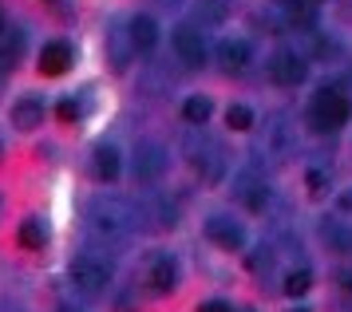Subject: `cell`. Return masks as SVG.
Masks as SVG:
<instances>
[{"label": "cell", "instance_id": "cell-1", "mask_svg": "<svg viewBox=\"0 0 352 312\" xmlns=\"http://www.w3.org/2000/svg\"><path fill=\"white\" fill-rule=\"evenodd\" d=\"M87 225L99 241H127L131 230L139 225V214H135V205L119 202V198H99L87 214Z\"/></svg>", "mask_w": 352, "mask_h": 312}, {"label": "cell", "instance_id": "cell-2", "mask_svg": "<svg viewBox=\"0 0 352 312\" xmlns=\"http://www.w3.org/2000/svg\"><path fill=\"white\" fill-rule=\"evenodd\" d=\"M72 285L83 297H103L111 285V261H103L99 253H80L72 261Z\"/></svg>", "mask_w": 352, "mask_h": 312}, {"label": "cell", "instance_id": "cell-3", "mask_svg": "<svg viewBox=\"0 0 352 312\" xmlns=\"http://www.w3.org/2000/svg\"><path fill=\"white\" fill-rule=\"evenodd\" d=\"M349 115H352L349 95L324 87V91H317L313 107H309V123H313V131H340V126L349 123Z\"/></svg>", "mask_w": 352, "mask_h": 312}, {"label": "cell", "instance_id": "cell-4", "mask_svg": "<svg viewBox=\"0 0 352 312\" xmlns=\"http://www.w3.org/2000/svg\"><path fill=\"white\" fill-rule=\"evenodd\" d=\"M146 289L155 293V297H166V293H175L178 285V265L170 253H151L146 257V273H143Z\"/></svg>", "mask_w": 352, "mask_h": 312}, {"label": "cell", "instance_id": "cell-5", "mask_svg": "<svg viewBox=\"0 0 352 312\" xmlns=\"http://www.w3.org/2000/svg\"><path fill=\"white\" fill-rule=\"evenodd\" d=\"M270 76H273V83H281V87H297V83H305V76H309V63H305L301 52L281 47V52H273V60H270Z\"/></svg>", "mask_w": 352, "mask_h": 312}, {"label": "cell", "instance_id": "cell-6", "mask_svg": "<svg viewBox=\"0 0 352 312\" xmlns=\"http://www.w3.org/2000/svg\"><path fill=\"white\" fill-rule=\"evenodd\" d=\"M175 52L186 67H202L206 63V40H202V32L190 28V24L175 28Z\"/></svg>", "mask_w": 352, "mask_h": 312}, {"label": "cell", "instance_id": "cell-7", "mask_svg": "<svg viewBox=\"0 0 352 312\" xmlns=\"http://www.w3.org/2000/svg\"><path fill=\"white\" fill-rule=\"evenodd\" d=\"M162 170H166V151L159 142H139L135 146V178L139 182H155Z\"/></svg>", "mask_w": 352, "mask_h": 312}, {"label": "cell", "instance_id": "cell-8", "mask_svg": "<svg viewBox=\"0 0 352 312\" xmlns=\"http://www.w3.org/2000/svg\"><path fill=\"white\" fill-rule=\"evenodd\" d=\"M206 234L214 245H222V249H241L245 245V230H241L234 218H226V214H214L206 221Z\"/></svg>", "mask_w": 352, "mask_h": 312}, {"label": "cell", "instance_id": "cell-9", "mask_svg": "<svg viewBox=\"0 0 352 312\" xmlns=\"http://www.w3.org/2000/svg\"><path fill=\"white\" fill-rule=\"evenodd\" d=\"M234 186H238V198L250 205V210H265V202H270V190H265V178H261L257 170H241Z\"/></svg>", "mask_w": 352, "mask_h": 312}, {"label": "cell", "instance_id": "cell-10", "mask_svg": "<svg viewBox=\"0 0 352 312\" xmlns=\"http://www.w3.org/2000/svg\"><path fill=\"white\" fill-rule=\"evenodd\" d=\"M40 76H64L67 67H72V47L64 44V40H56V44H44V52H40Z\"/></svg>", "mask_w": 352, "mask_h": 312}, {"label": "cell", "instance_id": "cell-11", "mask_svg": "<svg viewBox=\"0 0 352 312\" xmlns=\"http://www.w3.org/2000/svg\"><path fill=\"white\" fill-rule=\"evenodd\" d=\"M127 36H131V47L135 52H151V47L159 44V24L151 16H131Z\"/></svg>", "mask_w": 352, "mask_h": 312}, {"label": "cell", "instance_id": "cell-12", "mask_svg": "<svg viewBox=\"0 0 352 312\" xmlns=\"http://www.w3.org/2000/svg\"><path fill=\"white\" fill-rule=\"evenodd\" d=\"M40 123H44V103H40L36 95H24V99L12 103V126L32 131V126H40Z\"/></svg>", "mask_w": 352, "mask_h": 312}, {"label": "cell", "instance_id": "cell-13", "mask_svg": "<svg viewBox=\"0 0 352 312\" xmlns=\"http://www.w3.org/2000/svg\"><path fill=\"white\" fill-rule=\"evenodd\" d=\"M320 237H324V245L333 253H352V221L344 218H333L320 225Z\"/></svg>", "mask_w": 352, "mask_h": 312}, {"label": "cell", "instance_id": "cell-14", "mask_svg": "<svg viewBox=\"0 0 352 312\" xmlns=\"http://www.w3.org/2000/svg\"><path fill=\"white\" fill-rule=\"evenodd\" d=\"M91 170H96L99 182H115V178H119V151H115L111 142H99L96 146V162H91Z\"/></svg>", "mask_w": 352, "mask_h": 312}, {"label": "cell", "instance_id": "cell-15", "mask_svg": "<svg viewBox=\"0 0 352 312\" xmlns=\"http://www.w3.org/2000/svg\"><path fill=\"white\" fill-rule=\"evenodd\" d=\"M250 56H254V52H250L245 40H234V36H230V40L218 44V60H222V67H230V71H241V67L250 63Z\"/></svg>", "mask_w": 352, "mask_h": 312}, {"label": "cell", "instance_id": "cell-16", "mask_svg": "<svg viewBox=\"0 0 352 312\" xmlns=\"http://www.w3.org/2000/svg\"><path fill=\"white\" fill-rule=\"evenodd\" d=\"M16 241L24 245V249H44V241H48V230H44V221H20V230H16Z\"/></svg>", "mask_w": 352, "mask_h": 312}, {"label": "cell", "instance_id": "cell-17", "mask_svg": "<svg viewBox=\"0 0 352 312\" xmlns=\"http://www.w3.org/2000/svg\"><path fill=\"white\" fill-rule=\"evenodd\" d=\"M20 52H24V32H0V76L12 67V60H20Z\"/></svg>", "mask_w": 352, "mask_h": 312}, {"label": "cell", "instance_id": "cell-18", "mask_svg": "<svg viewBox=\"0 0 352 312\" xmlns=\"http://www.w3.org/2000/svg\"><path fill=\"white\" fill-rule=\"evenodd\" d=\"M210 99H202V95H190L186 103H182V119L190 126H206V119H210Z\"/></svg>", "mask_w": 352, "mask_h": 312}, {"label": "cell", "instance_id": "cell-19", "mask_svg": "<svg viewBox=\"0 0 352 312\" xmlns=\"http://www.w3.org/2000/svg\"><path fill=\"white\" fill-rule=\"evenodd\" d=\"M230 4L234 0H198V20L202 24H222L230 16Z\"/></svg>", "mask_w": 352, "mask_h": 312}, {"label": "cell", "instance_id": "cell-20", "mask_svg": "<svg viewBox=\"0 0 352 312\" xmlns=\"http://www.w3.org/2000/svg\"><path fill=\"white\" fill-rule=\"evenodd\" d=\"M309 289H313V273H309V269H293V273L285 277V293L289 297H305Z\"/></svg>", "mask_w": 352, "mask_h": 312}, {"label": "cell", "instance_id": "cell-21", "mask_svg": "<svg viewBox=\"0 0 352 312\" xmlns=\"http://www.w3.org/2000/svg\"><path fill=\"white\" fill-rule=\"evenodd\" d=\"M226 126H234V131H250V126H254V115H250V107L234 103V107L226 111Z\"/></svg>", "mask_w": 352, "mask_h": 312}, {"label": "cell", "instance_id": "cell-22", "mask_svg": "<svg viewBox=\"0 0 352 312\" xmlns=\"http://www.w3.org/2000/svg\"><path fill=\"white\" fill-rule=\"evenodd\" d=\"M305 182H309L313 194H324V190H329V174H324V170H309V174H305Z\"/></svg>", "mask_w": 352, "mask_h": 312}, {"label": "cell", "instance_id": "cell-23", "mask_svg": "<svg viewBox=\"0 0 352 312\" xmlns=\"http://www.w3.org/2000/svg\"><path fill=\"white\" fill-rule=\"evenodd\" d=\"M56 115H60V123H76V119H80V103H72V99H64V103L56 107Z\"/></svg>", "mask_w": 352, "mask_h": 312}, {"label": "cell", "instance_id": "cell-24", "mask_svg": "<svg viewBox=\"0 0 352 312\" xmlns=\"http://www.w3.org/2000/svg\"><path fill=\"white\" fill-rule=\"evenodd\" d=\"M198 312H234L230 304H222V300H210V304H202Z\"/></svg>", "mask_w": 352, "mask_h": 312}, {"label": "cell", "instance_id": "cell-25", "mask_svg": "<svg viewBox=\"0 0 352 312\" xmlns=\"http://www.w3.org/2000/svg\"><path fill=\"white\" fill-rule=\"evenodd\" d=\"M340 289H344V293H352V273H340Z\"/></svg>", "mask_w": 352, "mask_h": 312}, {"label": "cell", "instance_id": "cell-26", "mask_svg": "<svg viewBox=\"0 0 352 312\" xmlns=\"http://www.w3.org/2000/svg\"><path fill=\"white\" fill-rule=\"evenodd\" d=\"M0 312H24L20 304H8V300H0Z\"/></svg>", "mask_w": 352, "mask_h": 312}, {"label": "cell", "instance_id": "cell-27", "mask_svg": "<svg viewBox=\"0 0 352 312\" xmlns=\"http://www.w3.org/2000/svg\"><path fill=\"white\" fill-rule=\"evenodd\" d=\"M340 205H344V210H352V194H344V198H340Z\"/></svg>", "mask_w": 352, "mask_h": 312}, {"label": "cell", "instance_id": "cell-28", "mask_svg": "<svg viewBox=\"0 0 352 312\" xmlns=\"http://www.w3.org/2000/svg\"><path fill=\"white\" fill-rule=\"evenodd\" d=\"M60 312H83V309H60Z\"/></svg>", "mask_w": 352, "mask_h": 312}, {"label": "cell", "instance_id": "cell-29", "mask_svg": "<svg viewBox=\"0 0 352 312\" xmlns=\"http://www.w3.org/2000/svg\"><path fill=\"white\" fill-rule=\"evenodd\" d=\"M293 312H309V309H301V304H297V309H293Z\"/></svg>", "mask_w": 352, "mask_h": 312}, {"label": "cell", "instance_id": "cell-30", "mask_svg": "<svg viewBox=\"0 0 352 312\" xmlns=\"http://www.w3.org/2000/svg\"><path fill=\"white\" fill-rule=\"evenodd\" d=\"M162 4H178V0H162Z\"/></svg>", "mask_w": 352, "mask_h": 312}, {"label": "cell", "instance_id": "cell-31", "mask_svg": "<svg viewBox=\"0 0 352 312\" xmlns=\"http://www.w3.org/2000/svg\"><path fill=\"white\" fill-rule=\"evenodd\" d=\"M0 32H4V16H0Z\"/></svg>", "mask_w": 352, "mask_h": 312}, {"label": "cell", "instance_id": "cell-32", "mask_svg": "<svg viewBox=\"0 0 352 312\" xmlns=\"http://www.w3.org/2000/svg\"><path fill=\"white\" fill-rule=\"evenodd\" d=\"M241 312H254V309H241Z\"/></svg>", "mask_w": 352, "mask_h": 312}, {"label": "cell", "instance_id": "cell-33", "mask_svg": "<svg viewBox=\"0 0 352 312\" xmlns=\"http://www.w3.org/2000/svg\"><path fill=\"white\" fill-rule=\"evenodd\" d=\"M0 155H4V146H0Z\"/></svg>", "mask_w": 352, "mask_h": 312}]
</instances>
